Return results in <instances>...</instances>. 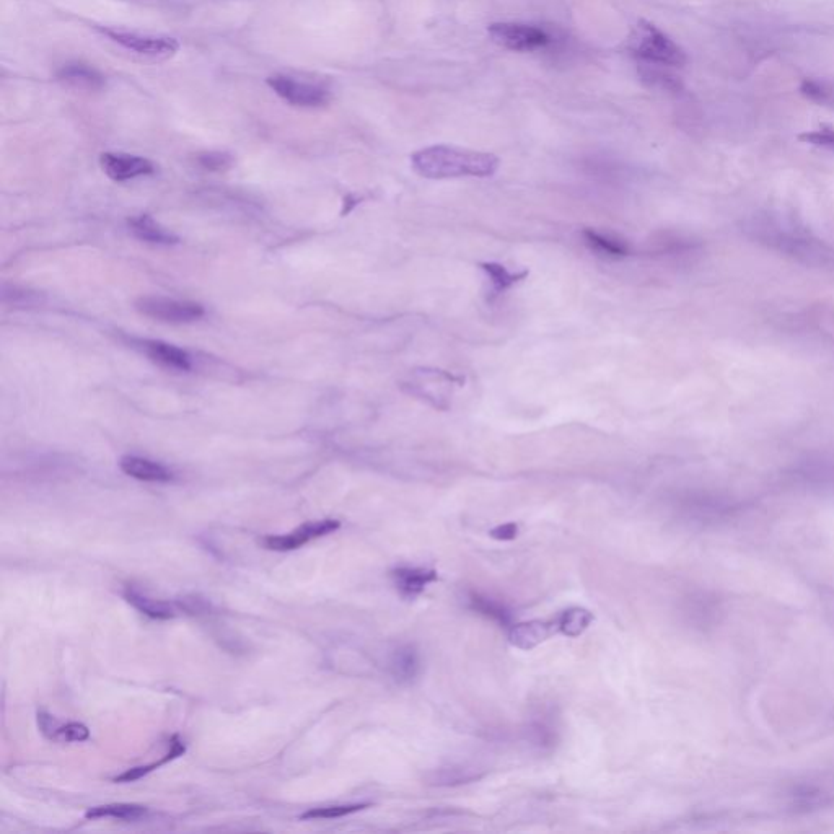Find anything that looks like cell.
Instances as JSON below:
<instances>
[{"label":"cell","mask_w":834,"mask_h":834,"mask_svg":"<svg viewBox=\"0 0 834 834\" xmlns=\"http://www.w3.org/2000/svg\"><path fill=\"white\" fill-rule=\"evenodd\" d=\"M411 163L417 175L429 180H448L461 176L488 178L499 168L496 155L457 149L448 145H434L419 150L411 157Z\"/></svg>","instance_id":"6da1fadb"},{"label":"cell","mask_w":834,"mask_h":834,"mask_svg":"<svg viewBox=\"0 0 834 834\" xmlns=\"http://www.w3.org/2000/svg\"><path fill=\"white\" fill-rule=\"evenodd\" d=\"M628 51L647 66L683 67L688 62L685 49L647 20L634 25L628 38Z\"/></svg>","instance_id":"7a4b0ae2"},{"label":"cell","mask_w":834,"mask_h":834,"mask_svg":"<svg viewBox=\"0 0 834 834\" xmlns=\"http://www.w3.org/2000/svg\"><path fill=\"white\" fill-rule=\"evenodd\" d=\"M100 31L119 46L144 58L167 61L180 51V43L172 36L142 35L136 31L119 30V28H100Z\"/></svg>","instance_id":"3957f363"},{"label":"cell","mask_w":834,"mask_h":834,"mask_svg":"<svg viewBox=\"0 0 834 834\" xmlns=\"http://www.w3.org/2000/svg\"><path fill=\"white\" fill-rule=\"evenodd\" d=\"M488 33L497 46L515 53H532L551 43L545 30L525 23H492Z\"/></svg>","instance_id":"277c9868"},{"label":"cell","mask_w":834,"mask_h":834,"mask_svg":"<svg viewBox=\"0 0 834 834\" xmlns=\"http://www.w3.org/2000/svg\"><path fill=\"white\" fill-rule=\"evenodd\" d=\"M266 84L271 87L277 97L300 108H320V106L328 105L331 100V93L325 87L302 82L289 75H271L266 80Z\"/></svg>","instance_id":"5b68a950"},{"label":"cell","mask_w":834,"mask_h":834,"mask_svg":"<svg viewBox=\"0 0 834 834\" xmlns=\"http://www.w3.org/2000/svg\"><path fill=\"white\" fill-rule=\"evenodd\" d=\"M136 308L145 317L165 323H193L204 317V307L188 300L167 299V297H142Z\"/></svg>","instance_id":"8992f818"},{"label":"cell","mask_w":834,"mask_h":834,"mask_svg":"<svg viewBox=\"0 0 834 834\" xmlns=\"http://www.w3.org/2000/svg\"><path fill=\"white\" fill-rule=\"evenodd\" d=\"M341 527L338 520H318V522L303 523L302 527L295 528L294 532L287 533V535H271L266 536L263 540V546L271 551H294V549L302 548L310 541L323 538V536L331 535Z\"/></svg>","instance_id":"52a82bcc"},{"label":"cell","mask_w":834,"mask_h":834,"mask_svg":"<svg viewBox=\"0 0 834 834\" xmlns=\"http://www.w3.org/2000/svg\"><path fill=\"white\" fill-rule=\"evenodd\" d=\"M100 165L103 172L113 181H129L155 173V165L149 159L121 152L101 154Z\"/></svg>","instance_id":"ba28073f"},{"label":"cell","mask_w":834,"mask_h":834,"mask_svg":"<svg viewBox=\"0 0 834 834\" xmlns=\"http://www.w3.org/2000/svg\"><path fill=\"white\" fill-rule=\"evenodd\" d=\"M119 468L123 470L124 475L145 481V483H170L175 478L173 471L162 463L136 457V455L121 458Z\"/></svg>","instance_id":"9c48e42d"},{"label":"cell","mask_w":834,"mask_h":834,"mask_svg":"<svg viewBox=\"0 0 834 834\" xmlns=\"http://www.w3.org/2000/svg\"><path fill=\"white\" fill-rule=\"evenodd\" d=\"M396 590L404 598H416L437 580V572L426 567H398L391 572Z\"/></svg>","instance_id":"30bf717a"},{"label":"cell","mask_w":834,"mask_h":834,"mask_svg":"<svg viewBox=\"0 0 834 834\" xmlns=\"http://www.w3.org/2000/svg\"><path fill=\"white\" fill-rule=\"evenodd\" d=\"M554 631H556L554 621L548 623V621H541V619H533L528 623H518L510 626L509 641L517 649L532 650L536 646H540L541 642H545Z\"/></svg>","instance_id":"8fae6325"},{"label":"cell","mask_w":834,"mask_h":834,"mask_svg":"<svg viewBox=\"0 0 834 834\" xmlns=\"http://www.w3.org/2000/svg\"><path fill=\"white\" fill-rule=\"evenodd\" d=\"M141 346L142 351L150 359L163 365V367H167V369L188 372L193 367L188 352L183 351L180 347L173 346V344L162 343V341H142Z\"/></svg>","instance_id":"7c38bea8"},{"label":"cell","mask_w":834,"mask_h":834,"mask_svg":"<svg viewBox=\"0 0 834 834\" xmlns=\"http://www.w3.org/2000/svg\"><path fill=\"white\" fill-rule=\"evenodd\" d=\"M58 77L59 80L72 87L93 90V92L105 87V77L95 67L82 64V62H69L66 66H62Z\"/></svg>","instance_id":"4fadbf2b"},{"label":"cell","mask_w":834,"mask_h":834,"mask_svg":"<svg viewBox=\"0 0 834 834\" xmlns=\"http://www.w3.org/2000/svg\"><path fill=\"white\" fill-rule=\"evenodd\" d=\"M390 670L395 680L400 683H411L421 672V655L416 647L409 646V644L398 647L391 655Z\"/></svg>","instance_id":"5bb4252c"},{"label":"cell","mask_w":834,"mask_h":834,"mask_svg":"<svg viewBox=\"0 0 834 834\" xmlns=\"http://www.w3.org/2000/svg\"><path fill=\"white\" fill-rule=\"evenodd\" d=\"M129 229L134 233V237L139 238L142 242L157 243V245H173L178 242V237L173 235L170 230L165 229L162 225L157 224L150 216L132 217L129 219Z\"/></svg>","instance_id":"9a60e30c"},{"label":"cell","mask_w":834,"mask_h":834,"mask_svg":"<svg viewBox=\"0 0 834 834\" xmlns=\"http://www.w3.org/2000/svg\"><path fill=\"white\" fill-rule=\"evenodd\" d=\"M124 598L128 600L129 605L134 606L137 611H141L142 615L149 616L152 619H173L176 616V608L172 603L162 602V600H155L139 592L134 587H128L124 592Z\"/></svg>","instance_id":"2e32d148"},{"label":"cell","mask_w":834,"mask_h":834,"mask_svg":"<svg viewBox=\"0 0 834 834\" xmlns=\"http://www.w3.org/2000/svg\"><path fill=\"white\" fill-rule=\"evenodd\" d=\"M592 623V613L585 608H579V606L562 611L561 615L554 619L556 631L567 637H579L580 634H584L589 629Z\"/></svg>","instance_id":"e0dca14e"},{"label":"cell","mask_w":834,"mask_h":834,"mask_svg":"<svg viewBox=\"0 0 834 834\" xmlns=\"http://www.w3.org/2000/svg\"><path fill=\"white\" fill-rule=\"evenodd\" d=\"M468 603H470L471 610H475L479 615L486 616V618L496 621L501 626H512V613L502 603L476 592H471L468 595Z\"/></svg>","instance_id":"ac0fdd59"},{"label":"cell","mask_w":834,"mask_h":834,"mask_svg":"<svg viewBox=\"0 0 834 834\" xmlns=\"http://www.w3.org/2000/svg\"><path fill=\"white\" fill-rule=\"evenodd\" d=\"M585 243L606 258H624L629 255V246L626 242L619 240V238L610 237L605 233L597 232V230H585Z\"/></svg>","instance_id":"d6986e66"},{"label":"cell","mask_w":834,"mask_h":834,"mask_svg":"<svg viewBox=\"0 0 834 834\" xmlns=\"http://www.w3.org/2000/svg\"><path fill=\"white\" fill-rule=\"evenodd\" d=\"M147 815V808L136 804H110L93 807L85 813L88 820L97 818H116V820L134 821Z\"/></svg>","instance_id":"ffe728a7"},{"label":"cell","mask_w":834,"mask_h":834,"mask_svg":"<svg viewBox=\"0 0 834 834\" xmlns=\"http://www.w3.org/2000/svg\"><path fill=\"white\" fill-rule=\"evenodd\" d=\"M483 774L478 773V768H470V766H448V768H440L432 774L431 782L435 786H460V784H468V782L476 781Z\"/></svg>","instance_id":"44dd1931"},{"label":"cell","mask_w":834,"mask_h":834,"mask_svg":"<svg viewBox=\"0 0 834 834\" xmlns=\"http://www.w3.org/2000/svg\"><path fill=\"white\" fill-rule=\"evenodd\" d=\"M481 268H483L484 273L488 274L494 295H499L504 290L510 289L528 276V271L510 273L509 269L497 263H484L481 264Z\"/></svg>","instance_id":"7402d4cb"},{"label":"cell","mask_w":834,"mask_h":834,"mask_svg":"<svg viewBox=\"0 0 834 834\" xmlns=\"http://www.w3.org/2000/svg\"><path fill=\"white\" fill-rule=\"evenodd\" d=\"M186 748L183 745V742H180V738L173 737L172 740V750L168 755H165V758L162 760L157 761V763L147 764V766H139V768H132L128 769L126 773L119 774V776L115 777L116 782H132L137 781V779H141V777L147 776V774L152 773L154 769L160 768L162 764L168 763V761L175 760L178 756L183 755L185 753Z\"/></svg>","instance_id":"603a6c76"},{"label":"cell","mask_w":834,"mask_h":834,"mask_svg":"<svg viewBox=\"0 0 834 834\" xmlns=\"http://www.w3.org/2000/svg\"><path fill=\"white\" fill-rule=\"evenodd\" d=\"M800 93L818 105L834 106V85L826 80L808 77L800 84Z\"/></svg>","instance_id":"cb8c5ba5"},{"label":"cell","mask_w":834,"mask_h":834,"mask_svg":"<svg viewBox=\"0 0 834 834\" xmlns=\"http://www.w3.org/2000/svg\"><path fill=\"white\" fill-rule=\"evenodd\" d=\"M369 804H349V805H331V807L312 808L308 812L303 813L302 820H333V818H343L351 813L360 812L364 808H369Z\"/></svg>","instance_id":"d4e9b609"},{"label":"cell","mask_w":834,"mask_h":834,"mask_svg":"<svg viewBox=\"0 0 834 834\" xmlns=\"http://www.w3.org/2000/svg\"><path fill=\"white\" fill-rule=\"evenodd\" d=\"M90 737L87 727L79 722H69V724H59L58 729L54 732L51 740H58V742H85Z\"/></svg>","instance_id":"484cf974"},{"label":"cell","mask_w":834,"mask_h":834,"mask_svg":"<svg viewBox=\"0 0 834 834\" xmlns=\"http://www.w3.org/2000/svg\"><path fill=\"white\" fill-rule=\"evenodd\" d=\"M799 139L802 142H807V144L815 145V147L834 150V128H831L828 124H821L820 128L815 129V131L800 134Z\"/></svg>","instance_id":"4316f807"},{"label":"cell","mask_w":834,"mask_h":834,"mask_svg":"<svg viewBox=\"0 0 834 834\" xmlns=\"http://www.w3.org/2000/svg\"><path fill=\"white\" fill-rule=\"evenodd\" d=\"M198 162L206 170L222 172V170L232 167L233 160L229 154H224V152H206V154L199 155Z\"/></svg>","instance_id":"83f0119b"},{"label":"cell","mask_w":834,"mask_h":834,"mask_svg":"<svg viewBox=\"0 0 834 834\" xmlns=\"http://www.w3.org/2000/svg\"><path fill=\"white\" fill-rule=\"evenodd\" d=\"M489 535L494 538V540L499 541H512L517 538L518 535V527L515 523H504V525H499V527L494 528L491 530Z\"/></svg>","instance_id":"f1b7e54d"}]
</instances>
